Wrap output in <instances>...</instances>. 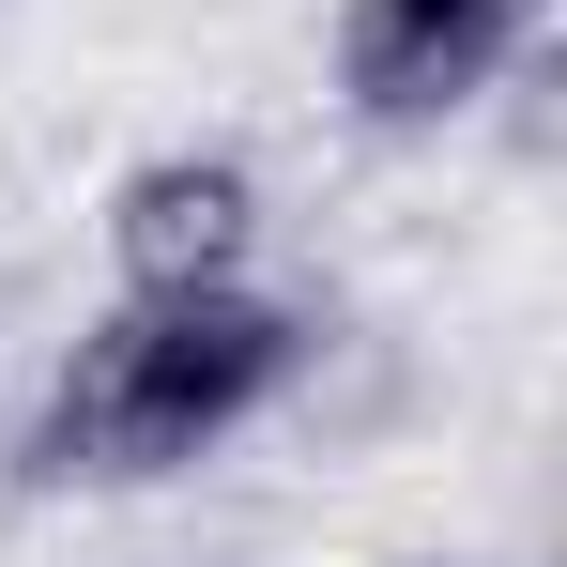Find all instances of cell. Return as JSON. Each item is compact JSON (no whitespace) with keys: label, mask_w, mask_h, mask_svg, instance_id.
Instances as JSON below:
<instances>
[{"label":"cell","mask_w":567,"mask_h":567,"mask_svg":"<svg viewBox=\"0 0 567 567\" xmlns=\"http://www.w3.org/2000/svg\"><path fill=\"white\" fill-rule=\"evenodd\" d=\"M246 246H261V169L246 154H154L107 199L123 291H215V277H246Z\"/></svg>","instance_id":"cell-3"},{"label":"cell","mask_w":567,"mask_h":567,"mask_svg":"<svg viewBox=\"0 0 567 567\" xmlns=\"http://www.w3.org/2000/svg\"><path fill=\"white\" fill-rule=\"evenodd\" d=\"M307 369V322L277 291H123L93 338L47 369L31 430H16V491H138V475L215 461L230 430H261Z\"/></svg>","instance_id":"cell-1"},{"label":"cell","mask_w":567,"mask_h":567,"mask_svg":"<svg viewBox=\"0 0 567 567\" xmlns=\"http://www.w3.org/2000/svg\"><path fill=\"white\" fill-rule=\"evenodd\" d=\"M537 47V0H353L338 16V107L369 138H430Z\"/></svg>","instance_id":"cell-2"}]
</instances>
